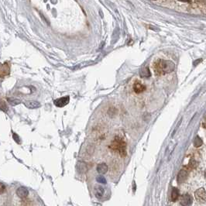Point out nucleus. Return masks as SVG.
Listing matches in <instances>:
<instances>
[{
    "instance_id": "obj_1",
    "label": "nucleus",
    "mask_w": 206,
    "mask_h": 206,
    "mask_svg": "<svg viewBox=\"0 0 206 206\" xmlns=\"http://www.w3.org/2000/svg\"><path fill=\"white\" fill-rule=\"evenodd\" d=\"M175 68V64L171 61L159 60L154 64L155 72L157 75L171 73Z\"/></svg>"
},
{
    "instance_id": "obj_2",
    "label": "nucleus",
    "mask_w": 206,
    "mask_h": 206,
    "mask_svg": "<svg viewBox=\"0 0 206 206\" xmlns=\"http://www.w3.org/2000/svg\"><path fill=\"white\" fill-rule=\"evenodd\" d=\"M110 148L115 152L119 153L122 157H125L126 155V143L119 136H116L114 141L111 143Z\"/></svg>"
},
{
    "instance_id": "obj_3",
    "label": "nucleus",
    "mask_w": 206,
    "mask_h": 206,
    "mask_svg": "<svg viewBox=\"0 0 206 206\" xmlns=\"http://www.w3.org/2000/svg\"><path fill=\"white\" fill-rule=\"evenodd\" d=\"M194 197L198 202H201V203L206 202V191L205 188H201L198 189L194 193Z\"/></svg>"
},
{
    "instance_id": "obj_4",
    "label": "nucleus",
    "mask_w": 206,
    "mask_h": 206,
    "mask_svg": "<svg viewBox=\"0 0 206 206\" xmlns=\"http://www.w3.org/2000/svg\"><path fill=\"white\" fill-rule=\"evenodd\" d=\"M69 101H70V97L69 96H65V97H63V98H60L58 99L54 100V103L55 106L59 107V108H62V107H64V106L68 104Z\"/></svg>"
},
{
    "instance_id": "obj_5",
    "label": "nucleus",
    "mask_w": 206,
    "mask_h": 206,
    "mask_svg": "<svg viewBox=\"0 0 206 206\" xmlns=\"http://www.w3.org/2000/svg\"><path fill=\"white\" fill-rule=\"evenodd\" d=\"M188 168L187 169H182L180 171V172L178 173L177 175V182L181 184L183 183L187 180L188 178Z\"/></svg>"
},
{
    "instance_id": "obj_6",
    "label": "nucleus",
    "mask_w": 206,
    "mask_h": 206,
    "mask_svg": "<svg viewBox=\"0 0 206 206\" xmlns=\"http://www.w3.org/2000/svg\"><path fill=\"white\" fill-rule=\"evenodd\" d=\"M10 65L7 63L2 64L0 66V77L4 78L5 76H7L8 74H10Z\"/></svg>"
},
{
    "instance_id": "obj_7",
    "label": "nucleus",
    "mask_w": 206,
    "mask_h": 206,
    "mask_svg": "<svg viewBox=\"0 0 206 206\" xmlns=\"http://www.w3.org/2000/svg\"><path fill=\"white\" fill-rule=\"evenodd\" d=\"M192 204V198L189 194H184L182 195L181 198V205H191Z\"/></svg>"
},
{
    "instance_id": "obj_8",
    "label": "nucleus",
    "mask_w": 206,
    "mask_h": 206,
    "mask_svg": "<svg viewBox=\"0 0 206 206\" xmlns=\"http://www.w3.org/2000/svg\"><path fill=\"white\" fill-rule=\"evenodd\" d=\"M16 194L20 198H25L29 194V190L27 188H24V187H20L16 191Z\"/></svg>"
},
{
    "instance_id": "obj_9",
    "label": "nucleus",
    "mask_w": 206,
    "mask_h": 206,
    "mask_svg": "<svg viewBox=\"0 0 206 206\" xmlns=\"http://www.w3.org/2000/svg\"><path fill=\"white\" fill-rule=\"evenodd\" d=\"M133 89L136 93H141L145 90V86L139 81H136L133 85Z\"/></svg>"
},
{
    "instance_id": "obj_10",
    "label": "nucleus",
    "mask_w": 206,
    "mask_h": 206,
    "mask_svg": "<svg viewBox=\"0 0 206 206\" xmlns=\"http://www.w3.org/2000/svg\"><path fill=\"white\" fill-rule=\"evenodd\" d=\"M25 106L28 108H37L40 106V103L37 101H27L25 102Z\"/></svg>"
},
{
    "instance_id": "obj_11",
    "label": "nucleus",
    "mask_w": 206,
    "mask_h": 206,
    "mask_svg": "<svg viewBox=\"0 0 206 206\" xmlns=\"http://www.w3.org/2000/svg\"><path fill=\"white\" fill-rule=\"evenodd\" d=\"M97 171L101 174H106V172L108 171V166H107V164H105V163L99 164L97 166Z\"/></svg>"
},
{
    "instance_id": "obj_12",
    "label": "nucleus",
    "mask_w": 206,
    "mask_h": 206,
    "mask_svg": "<svg viewBox=\"0 0 206 206\" xmlns=\"http://www.w3.org/2000/svg\"><path fill=\"white\" fill-rule=\"evenodd\" d=\"M105 192V190L102 186H96L95 188V195L96 198H101L103 196Z\"/></svg>"
},
{
    "instance_id": "obj_13",
    "label": "nucleus",
    "mask_w": 206,
    "mask_h": 206,
    "mask_svg": "<svg viewBox=\"0 0 206 206\" xmlns=\"http://www.w3.org/2000/svg\"><path fill=\"white\" fill-rule=\"evenodd\" d=\"M179 190L176 188H174L172 189L171 195V199L172 201H175L179 198Z\"/></svg>"
},
{
    "instance_id": "obj_14",
    "label": "nucleus",
    "mask_w": 206,
    "mask_h": 206,
    "mask_svg": "<svg viewBox=\"0 0 206 206\" xmlns=\"http://www.w3.org/2000/svg\"><path fill=\"white\" fill-rule=\"evenodd\" d=\"M140 74L143 78H149L151 74H150V71L148 68H143L140 70Z\"/></svg>"
},
{
    "instance_id": "obj_15",
    "label": "nucleus",
    "mask_w": 206,
    "mask_h": 206,
    "mask_svg": "<svg viewBox=\"0 0 206 206\" xmlns=\"http://www.w3.org/2000/svg\"><path fill=\"white\" fill-rule=\"evenodd\" d=\"M7 101L11 106H16V105H19V104L21 102V101H20V99H17V98H8Z\"/></svg>"
},
{
    "instance_id": "obj_16",
    "label": "nucleus",
    "mask_w": 206,
    "mask_h": 206,
    "mask_svg": "<svg viewBox=\"0 0 206 206\" xmlns=\"http://www.w3.org/2000/svg\"><path fill=\"white\" fill-rule=\"evenodd\" d=\"M78 168L79 171L81 172V173L85 172L86 170H87V167H86L85 164V163H81V162L78 164Z\"/></svg>"
},
{
    "instance_id": "obj_17",
    "label": "nucleus",
    "mask_w": 206,
    "mask_h": 206,
    "mask_svg": "<svg viewBox=\"0 0 206 206\" xmlns=\"http://www.w3.org/2000/svg\"><path fill=\"white\" fill-rule=\"evenodd\" d=\"M202 143H203V142H202V140H201V138L199 137V136H196L195 139L194 140V147H201V145H202Z\"/></svg>"
},
{
    "instance_id": "obj_18",
    "label": "nucleus",
    "mask_w": 206,
    "mask_h": 206,
    "mask_svg": "<svg viewBox=\"0 0 206 206\" xmlns=\"http://www.w3.org/2000/svg\"><path fill=\"white\" fill-rule=\"evenodd\" d=\"M0 110L3 111V112H6L8 110L7 105L5 104V102L2 99H0Z\"/></svg>"
},
{
    "instance_id": "obj_19",
    "label": "nucleus",
    "mask_w": 206,
    "mask_h": 206,
    "mask_svg": "<svg viewBox=\"0 0 206 206\" xmlns=\"http://www.w3.org/2000/svg\"><path fill=\"white\" fill-rule=\"evenodd\" d=\"M96 181L99 183H102V184H106V178L103 176H98L96 177Z\"/></svg>"
},
{
    "instance_id": "obj_20",
    "label": "nucleus",
    "mask_w": 206,
    "mask_h": 206,
    "mask_svg": "<svg viewBox=\"0 0 206 206\" xmlns=\"http://www.w3.org/2000/svg\"><path fill=\"white\" fill-rule=\"evenodd\" d=\"M196 162L194 161V160H191V161H190L188 164V169H193V168L196 167Z\"/></svg>"
},
{
    "instance_id": "obj_21",
    "label": "nucleus",
    "mask_w": 206,
    "mask_h": 206,
    "mask_svg": "<svg viewBox=\"0 0 206 206\" xmlns=\"http://www.w3.org/2000/svg\"><path fill=\"white\" fill-rule=\"evenodd\" d=\"M5 191V184L3 183H0V194H3Z\"/></svg>"
},
{
    "instance_id": "obj_22",
    "label": "nucleus",
    "mask_w": 206,
    "mask_h": 206,
    "mask_svg": "<svg viewBox=\"0 0 206 206\" xmlns=\"http://www.w3.org/2000/svg\"><path fill=\"white\" fill-rule=\"evenodd\" d=\"M13 138H14V140H16V142L20 143V138H19V136H17V135H16V133L13 134Z\"/></svg>"
},
{
    "instance_id": "obj_23",
    "label": "nucleus",
    "mask_w": 206,
    "mask_h": 206,
    "mask_svg": "<svg viewBox=\"0 0 206 206\" xmlns=\"http://www.w3.org/2000/svg\"><path fill=\"white\" fill-rule=\"evenodd\" d=\"M201 61V60H198V61H196L194 62V64H195V65H196V64H197V63H198V62H199V61Z\"/></svg>"
},
{
    "instance_id": "obj_24",
    "label": "nucleus",
    "mask_w": 206,
    "mask_h": 206,
    "mask_svg": "<svg viewBox=\"0 0 206 206\" xmlns=\"http://www.w3.org/2000/svg\"><path fill=\"white\" fill-rule=\"evenodd\" d=\"M179 1H181V2H189L190 0H179Z\"/></svg>"
}]
</instances>
